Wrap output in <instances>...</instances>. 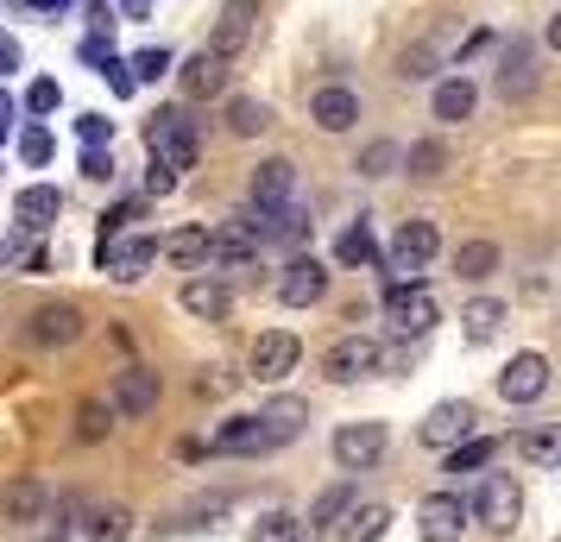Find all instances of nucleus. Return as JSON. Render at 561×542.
<instances>
[{
    "label": "nucleus",
    "instance_id": "nucleus-9",
    "mask_svg": "<svg viewBox=\"0 0 561 542\" xmlns=\"http://www.w3.org/2000/svg\"><path fill=\"white\" fill-rule=\"evenodd\" d=\"M322 372H329L334 385H354V379H373V372H379V341L373 335H341L329 347V354H322Z\"/></svg>",
    "mask_w": 561,
    "mask_h": 542
},
{
    "label": "nucleus",
    "instance_id": "nucleus-49",
    "mask_svg": "<svg viewBox=\"0 0 561 542\" xmlns=\"http://www.w3.org/2000/svg\"><path fill=\"white\" fill-rule=\"evenodd\" d=\"M20 57H26V51H20V38H7V32H0V70H20Z\"/></svg>",
    "mask_w": 561,
    "mask_h": 542
},
{
    "label": "nucleus",
    "instance_id": "nucleus-45",
    "mask_svg": "<svg viewBox=\"0 0 561 542\" xmlns=\"http://www.w3.org/2000/svg\"><path fill=\"white\" fill-rule=\"evenodd\" d=\"M77 139L82 146H114V120L107 114H77Z\"/></svg>",
    "mask_w": 561,
    "mask_h": 542
},
{
    "label": "nucleus",
    "instance_id": "nucleus-28",
    "mask_svg": "<svg viewBox=\"0 0 561 542\" xmlns=\"http://www.w3.org/2000/svg\"><path fill=\"white\" fill-rule=\"evenodd\" d=\"M221 127H228L233 139H259V132L272 127V107L259 102V95H228V107H221Z\"/></svg>",
    "mask_w": 561,
    "mask_h": 542
},
{
    "label": "nucleus",
    "instance_id": "nucleus-19",
    "mask_svg": "<svg viewBox=\"0 0 561 542\" xmlns=\"http://www.w3.org/2000/svg\"><path fill=\"white\" fill-rule=\"evenodd\" d=\"M290 196H297V164L290 158H265L253 177H247V203L253 208H278Z\"/></svg>",
    "mask_w": 561,
    "mask_h": 542
},
{
    "label": "nucleus",
    "instance_id": "nucleus-14",
    "mask_svg": "<svg viewBox=\"0 0 561 542\" xmlns=\"http://www.w3.org/2000/svg\"><path fill=\"white\" fill-rule=\"evenodd\" d=\"M95 265L114 272L121 285H139L158 265V240H146V233H139V240H107V246H95Z\"/></svg>",
    "mask_w": 561,
    "mask_h": 542
},
{
    "label": "nucleus",
    "instance_id": "nucleus-20",
    "mask_svg": "<svg viewBox=\"0 0 561 542\" xmlns=\"http://www.w3.org/2000/svg\"><path fill=\"white\" fill-rule=\"evenodd\" d=\"M51 511V486H45V480H7V486H0V517H7V523H38V517Z\"/></svg>",
    "mask_w": 561,
    "mask_h": 542
},
{
    "label": "nucleus",
    "instance_id": "nucleus-42",
    "mask_svg": "<svg viewBox=\"0 0 561 542\" xmlns=\"http://www.w3.org/2000/svg\"><path fill=\"white\" fill-rule=\"evenodd\" d=\"M57 102H64V89H57V77H38L26 89V114H38V120H51L57 114Z\"/></svg>",
    "mask_w": 561,
    "mask_h": 542
},
{
    "label": "nucleus",
    "instance_id": "nucleus-3",
    "mask_svg": "<svg viewBox=\"0 0 561 542\" xmlns=\"http://www.w3.org/2000/svg\"><path fill=\"white\" fill-rule=\"evenodd\" d=\"M435 297H430V285H416V278H398V285L385 290V322H391V328H398V335L404 341H416V335H430L435 328Z\"/></svg>",
    "mask_w": 561,
    "mask_h": 542
},
{
    "label": "nucleus",
    "instance_id": "nucleus-54",
    "mask_svg": "<svg viewBox=\"0 0 561 542\" xmlns=\"http://www.w3.org/2000/svg\"><path fill=\"white\" fill-rule=\"evenodd\" d=\"M51 542H64V530H57V537H51Z\"/></svg>",
    "mask_w": 561,
    "mask_h": 542
},
{
    "label": "nucleus",
    "instance_id": "nucleus-52",
    "mask_svg": "<svg viewBox=\"0 0 561 542\" xmlns=\"http://www.w3.org/2000/svg\"><path fill=\"white\" fill-rule=\"evenodd\" d=\"M0 120H13V95L7 89H0Z\"/></svg>",
    "mask_w": 561,
    "mask_h": 542
},
{
    "label": "nucleus",
    "instance_id": "nucleus-5",
    "mask_svg": "<svg viewBox=\"0 0 561 542\" xmlns=\"http://www.w3.org/2000/svg\"><path fill=\"white\" fill-rule=\"evenodd\" d=\"M297 360H304V341L290 335V328H265V335L253 341V354H247V366H253L259 385H278V379H290V372H297Z\"/></svg>",
    "mask_w": 561,
    "mask_h": 542
},
{
    "label": "nucleus",
    "instance_id": "nucleus-47",
    "mask_svg": "<svg viewBox=\"0 0 561 542\" xmlns=\"http://www.w3.org/2000/svg\"><path fill=\"white\" fill-rule=\"evenodd\" d=\"M102 77H107V89H114V95H133V89H139V82H133V70H127V57H107Z\"/></svg>",
    "mask_w": 561,
    "mask_h": 542
},
{
    "label": "nucleus",
    "instance_id": "nucleus-50",
    "mask_svg": "<svg viewBox=\"0 0 561 542\" xmlns=\"http://www.w3.org/2000/svg\"><path fill=\"white\" fill-rule=\"evenodd\" d=\"M20 7H38V13H64V7H77V0H20Z\"/></svg>",
    "mask_w": 561,
    "mask_h": 542
},
{
    "label": "nucleus",
    "instance_id": "nucleus-4",
    "mask_svg": "<svg viewBox=\"0 0 561 542\" xmlns=\"http://www.w3.org/2000/svg\"><path fill=\"white\" fill-rule=\"evenodd\" d=\"M322 297H329V265H322L316 253H297L278 272V303L284 310H316Z\"/></svg>",
    "mask_w": 561,
    "mask_h": 542
},
{
    "label": "nucleus",
    "instance_id": "nucleus-24",
    "mask_svg": "<svg viewBox=\"0 0 561 542\" xmlns=\"http://www.w3.org/2000/svg\"><path fill=\"white\" fill-rule=\"evenodd\" d=\"M13 215H20V228L26 233H45L64 215V196H57V183H26L20 196H13Z\"/></svg>",
    "mask_w": 561,
    "mask_h": 542
},
{
    "label": "nucleus",
    "instance_id": "nucleus-11",
    "mask_svg": "<svg viewBox=\"0 0 561 542\" xmlns=\"http://www.w3.org/2000/svg\"><path fill=\"white\" fill-rule=\"evenodd\" d=\"M82 310L77 303H38V310L26 315V341L32 347H77L82 341Z\"/></svg>",
    "mask_w": 561,
    "mask_h": 542
},
{
    "label": "nucleus",
    "instance_id": "nucleus-41",
    "mask_svg": "<svg viewBox=\"0 0 561 542\" xmlns=\"http://www.w3.org/2000/svg\"><path fill=\"white\" fill-rule=\"evenodd\" d=\"M51 152H57L51 127H45V120H32V127L20 132V158H26V164H51Z\"/></svg>",
    "mask_w": 561,
    "mask_h": 542
},
{
    "label": "nucleus",
    "instance_id": "nucleus-34",
    "mask_svg": "<svg viewBox=\"0 0 561 542\" xmlns=\"http://www.w3.org/2000/svg\"><path fill=\"white\" fill-rule=\"evenodd\" d=\"M505 303H499V297H480V303H467V310H460V322H467V341H492L499 335V328H505Z\"/></svg>",
    "mask_w": 561,
    "mask_h": 542
},
{
    "label": "nucleus",
    "instance_id": "nucleus-29",
    "mask_svg": "<svg viewBox=\"0 0 561 542\" xmlns=\"http://www.w3.org/2000/svg\"><path fill=\"white\" fill-rule=\"evenodd\" d=\"M259 423H265V429H272V441H297L304 436V423H309V404L304 397H272V404H265V411H259Z\"/></svg>",
    "mask_w": 561,
    "mask_h": 542
},
{
    "label": "nucleus",
    "instance_id": "nucleus-27",
    "mask_svg": "<svg viewBox=\"0 0 561 542\" xmlns=\"http://www.w3.org/2000/svg\"><path fill=\"white\" fill-rule=\"evenodd\" d=\"M385 530H391L385 505H347L341 523H334V542H385Z\"/></svg>",
    "mask_w": 561,
    "mask_h": 542
},
{
    "label": "nucleus",
    "instance_id": "nucleus-18",
    "mask_svg": "<svg viewBox=\"0 0 561 542\" xmlns=\"http://www.w3.org/2000/svg\"><path fill=\"white\" fill-rule=\"evenodd\" d=\"M278 441H272V429L259 423V416H228L215 436H208V454H272Z\"/></svg>",
    "mask_w": 561,
    "mask_h": 542
},
{
    "label": "nucleus",
    "instance_id": "nucleus-53",
    "mask_svg": "<svg viewBox=\"0 0 561 542\" xmlns=\"http://www.w3.org/2000/svg\"><path fill=\"white\" fill-rule=\"evenodd\" d=\"M7 132H13V120H0V146H7Z\"/></svg>",
    "mask_w": 561,
    "mask_h": 542
},
{
    "label": "nucleus",
    "instance_id": "nucleus-6",
    "mask_svg": "<svg viewBox=\"0 0 561 542\" xmlns=\"http://www.w3.org/2000/svg\"><path fill=\"white\" fill-rule=\"evenodd\" d=\"M158 397H164V379H158L152 366H127V372H114V385H107V411L114 416H152Z\"/></svg>",
    "mask_w": 561,
    "mask_h": 542
},
{
    "label": "nucleus",
    "instance_id": "nucleus-10",
    "mask_svg": "<svg viewBox=\"0 0 561 542\" xmlns=\"http://www.w3.org/2000/svg\"><path fill=\"white\" fill-rule=\"evenodd\" d=\"M435 253H442V233H435V221H404V228H398V240H391V253H385V272L416 278Z\"/></svg>",
    "mask_w": 561,
    "mask_h": 542
},
{
    "label": "nucleus",
    "instance_id": "nucleus-48",
    "mask_svg": "<svg viewBox=\"0 0 561 542\" xmlns=\"http://www.w3.org/2000/svg\"><path fill=\"white\" fill-rule=\"evenodd\" d=\"M171 189H178V171L152 164V171H146V196H171Z\"/></svg>",
    "mask_w": 561,
    "mask_h": 542
},
{
    "label": "nucleus",
    "instance_id": "nucleus-23",
    "mask_svg": "<svg viewBox=\"0 0 561 542\" xmlns=\"http://www.w3.org/2000/svg\"><path fill=\"white\" fill-rule=\"evenodd\" d=\"M473 107H480V89H473V82L460 77H442L435 82V95H430V114L435 120H442V127H455V120H473Z\"/></svg>",
    "mask_w": 561,
    "mask_h": 542
},
{
    "label": "nucleus",
    "instance_id": "nucleus-7",
    "mask_svg": "<svg viewBox=\"0 0 561 542\" xmlns=\"http://www.w3.org/2000/svg\"><path fill=\"white\" fill-rule=\"evenodd\" d=\"M385 448H391L385 423H341V429H334V461H341V473H366V466H379Z\"/></svg>",
    "mask_w": 561,
    "mask_h": 542
},
{
    "label": "nucleus",
    "instance_id": "nucleus-26",
    "mask_svg": "<svg viewBox=\"0 0 561 542\" xmlns=\"http://www.w3.org/2000/svg\"><path fill=\"white\" fill-rule=\"evenodd\" d=\"M448 164H455L448 139H410V152H398V171H404V177H416V183L448 177Z\"/></svg>",
    "mask_w": 561,
    "mask_h": 542
},
{
    "label": "nucleus",
    "instance_id": "nucleus-30",
    "mask_svg": "<svg viewBox=\"0 0 561 542\" xmlns=\"http://www.w3.org/2000/svg\"><path fill=\"white\" fill-rule=\"evenodd\" d=\"M499 240H460L455 246V272L460 278H467V285H485V278H492V272H499Z\"/></svg>",
    "mask_w": 561,
    "mask_h": 542
},
{
    "label": "nucleus",
    "instance_id": "nucleus-15",
    "mask_svg": "<svg viewBox=\"0 0 561 542\" xmlns=\"http://www.w3.org/2000/svg\"><path fill=\"white\" fill-rule=\"evenodd\" d=\"M473 436V404L467 397H442L430 416H423V429H416V441L423 448H455V441Z\"/></svg>",
    "mask_w": 561,
    "mask_h": 542
},
{
    "label": "nucleus",
    "instance_id": "nucleus-36",
    "mask_svg": "<svg viewBox=\"0 0 561 542\" xmlns=\"http://www.w3.org/2000/svg\"><path fill=\"white\" fill-rule=\"evenodd\" d=\"M127 537H133L127 505H95V511H89V542H127Z\"/></svg>",
    "mask_w": 561,
    "mask_h": 542
},
{
    "label": "nucleus",
    "instance_id": "nucleus-51",
    "mask_svg": "<svg viewBox=\"0 0 561 542\" xmlns=\"http://www.w3.org/2000/svg\"><path fill=\"white\" fill-rule=\"evenodd\" d=\"M146 13H152V7H146V0H127V20H146Z\"/></svg>",
    "mask_w": 561,
    "mask_h": 542
},
{
    "label": "nucleus",
    "instance_id": "nucleus-21",
    "mask_svg": "<svg viewBox=\"0 0 561 542\" xmlns=\"http://www.w3.org/2000/svg\"><path fill=\"white\" fill-rule=\"evenodd\" d=\"M253 13H259V0H228V7H221V26L208 38V51L233 64V57L247 51V38H253Z\"/></svg>",
    "mask_w": 561,
    "mask_h": 542
},
{
    "label": "nucleus",
    "instance_id": "nucleus-40",
    "mask_svg": "<svg viewBox=\"0 0 561 542\" xmlns=\"http://www.w3.org/2000/svg\"><path fill=\"white\" fill-rule=\"evenodd\" d=\"M517 454H524L530 466H549L561 454V429H530V436L517 441Z\"/></svg>",
    "mask_w": 561,
    "mask_h": 542
},
{
    "label": "nucleus",
    "instance_id": "nucleus-46",
    "mask_svg": "<svg viewBox=\"0 0 561 542\" xmlns=\"http://www.w3.org/2000/svg\"><path fill=\"white\" fill-rule=\"evenodd\" d=\"M82 177L107 183V177H114V152H107V146H82Z\"/></svg>",
    "mask_w": 561,
    "mask_h": 542
},
{
    "label": "nucleus",
    "instance_id": "nucleus-43",
    "mask_svg": "<svg viewBox=\"0 0 561 542\" xmlns=\"http://www.w3.org/2000/svg\"><path fill=\"white\" fill-rule=\"evenodd\" d=\"M139 215H146V203H121V208H107V215H102V240H95V246L121 240V233H127V221H139Z\"/></svg>",
    "mask_w": 561,
    "mask_h": 542
},
{
    "label": "nucleus",
    "instance_id": "nucleus-13",
    "mask_svg": "<svg viewBox=\"0 0 561 542\" xmlns=\"http://www.w3.org/2000/svg\"><path fill=\"white\" fill-rule=\"evenodd\" d=\"M542 391H549V354H511V366L505 372H499V397H505V404H536V397H542Z\"/></svg>",
    "mask_w": 561,
    "mask_h": 542
},
{
    "label": "nucleus",
    "instance_id": "nucleus-31",
    "mask_svg": "<svg viewBox=\"0 0 561 542\" xmlns=\"http://www.w3.org/2000/svg\"><path fill=\"white\" fill-rule=\"evenodd\" d=\"M448 461H442V473H485V466L499 461V441H485V436H467L455 441V448H442Z\"/></svg>",
    "mask_w": 561,
    "mask_h": 542
},
{
    "label": "nucleus",
    "instance_id": "nucleus-16",
    "mask_svg": "<svg viewBox=\"0 0 561 542\" xmlns=\"http://www.w3.org/2000/svg\"><path fill=\"white\" fill-rule=\"evenodd\" d=\"M228 57H215L203 45V51L190 57V64H183L178 70V89H183V102H215V95H228Z\"/></svg>",
    "mask_w": 561,
    "mask_h": 542
},
{
    "label": "nucleus",
    "instance_id": "nucleus-2",
    "mask_svg": "<svg viewBox=\"0 0 561 542\" xmlns=\"http://www.w3.org/2000/svg\"><path fill=\"white\" fill-rule=\"evenodd\" d=\"M467 511H473V523H480V530L511 537V530H517V517H524V492H517V480H511V473H485L480 492L467 498Z\"/></svg>",
    "mask_w": 561,
    "mask_h": 542
},
{
    "label": "nucleus",
    "instance_id": "nucleus-1",
    "mask_svg": "<svg viewBox=\"0 0 561 542\" xmlns=\"http://www.w3.org/2000/svg\"><path fill=\"white\" fill-rule=\"evenodd\" d=\"M146 152H152V164H164V171H196L203 132L190 120V107H158L152 120H146Z\"/></svg>",
    "mask_w": 561,
    "mask_h": 542
},
{
    "label": "nucleus",
    "instance_id": "nucleus-44",
    "mask_svg": "<svg viewBox=\"0 0 561 542\" xmlns=\"http://www.w3.org/2000/svg\"><path fill=\"white\" fill-rule=\"evenodd\" d=\"M127 70H133V82H158L164 70H171V51H164V45H158V51H139Z\"/></svg>",
    "mask_w": 561,
    "mask_h": 542
},
{
    "label": "nucleus",
    "instance_id": "nucleus-35",
    "mask_svg": "<svg viewBox=\"0 0 561 542\" xmlns=\"http://www.w3.org/2000/svg\"><path fill=\"white\" fill-rule=\"evenodd\" d=\"M158 253L171 265H203L208 258V228H178L171 240H158Z\"/></svg>",
    "mask_w": 561,
    "mask_h": 542
},
{
    "label": "nucleus",
    "instance_id": "nucleus-25",
    "mask_svg": "<svg viewBox=\"0 0 561 542\" xmlns=\"http://www.w3.org/2000/svg\"><path fill=\"white\" fill-rule=\"evenodd\" d=\"M448 70V32H430V38H416L404 57H398V77L404 82H430Z\"/></svg>",
    "mask_w": 561,
    "mask_h": 542
},
{
    "label": "nucleus",
    "instance_id": "nucleus-12",
    "mask_svg": "<svg viewBox=\"0 0 561 542\" xmlns=\"http://www.w3.org/2000/svg\"><path fill=\"white\" fill-rule=\"evenodd\" d=\"M499 95L505 102H530L536 95V82H542V70H536V45L530 38H511L505 51H499Z\"/></svg>",
    "mask_w": 561,
    "mask_h": 542
},
{
    "label": "nucleus",
    "instance_id": "nucleus-38",
    "mask_svg": "<svg viewBox=\"0 0 561 542\" xmlns=\"http://www.w3.org/2000/svg\"><path fill=\"white\" fill-rule=\"evenodd\" d=\"M398 152H404V146H391V139H373V146H366V152H359V177H391V171H398Z\"/></svg>",
    "mask_w": 561,
    "mask_h": 542
},
{
    "label": "nucleus",
    "instance_id": "nucleus-32",
    "mask_svg": "<svg viewBox=\"0 0 561 542\" xmlns=\"http://www.w3.org/2000/svg\"><path fill=\"white\" fill-rule=\"evenodd\" d=\"M334 258H341V265H359V272H366V265H379V240H373V228H366V215H359L354 228H341Z\"/></svg>",
    "mask_w": 561,
    "mask_h": 542
},
{
    "label": "nucleus",
    "instance_id": "nucleus-39",
    "mask_svg": "<svg viewBox=\"0 0 561 542\" xmlns=\"http://www.w3.org/2000/svg\"><path fill=\"white\" fill-rule=\"evenodd\" d=\"M253 542H304V523H297L290 511H265L253 523Z\"/></svg>",
    "mask_w": 561,
    "mask_h": 542
},
{
    "label": "nucleus",
    "instance_id": "nucleus-33",
    "mask_svg": "<svg viewBox=\"0 0 561 542\" xmlns=\"http://www.w3.org/2000/svg\"><path fill=\"white\" fill-rule=\"evenodd\" d=\"M114 423H121V416L107 411V397H82V404H77V441H82V448L107 441V436H114Z\"/></svg>",
    "mask_w": 561,
    "mask_h": 542
},
{
    "label": "nucleus",
    "instance_id": "nucleus-17",
    "mask_svg": "<svg viewBox=\"0 0 561 542\" xmlns=\"http://www.w3.org/2000/svg\"><path fill=\"white\" fill-rule=\"evenodd\" d=\"M309 120L322 132H354L359 127V95L347 82H329V89H316L309 95Z\"/></svg>",
    "mask_w": 561,
    "mask_h": 542
},
{
    "label": "nucleus",
    "instance_id": "nucleus-8",
    "mask_svg": "<svg viewBox=\"0 0 561 542\" xmlns=\"http://www.w3.org/2000/svg\"><path fill=\"white\" fill-rule=\"evenodd\" d=\"M467 523H473V511H467L460 492H430V498L416 505V537L423 542H460Z\"/></svg>",
    "mask_w": 561,
    "mask_h": 542
},
{
    "label": "nucleus",
    "instance_id": "nucleus-37",
    "mask_svg": "<svg viewBox=\"0 0 561 542\" xmlns=\"http://www.w3.org/2000/svg\"><path fill=\"white\" fill-rule=\"evenodd\" d=\"M347 505H354V486L341 480V486H329V492H322V498H316V505H309V523H304V530H334V523H341V511H347Z\"/></svg>",
    "mask_w": 561,
    "mask_h": 542
},
{
    "label": "nucleus",
    "instance_id": "nucleus-22",
    "mask_svg": "<svg viewBox=\"0 0 561 542\" xmlns=\"http://www.w3.org/2000/svg\"><path fill=\"white\" fill-rule=\"evenodd\" d=\"M178 303L196 315V322H228L233 315V290L221 285V278H190V285L178 290Z\"/></svg>",
    "mask_w": 561,
    "mask_h": 542
}]
</instances>
